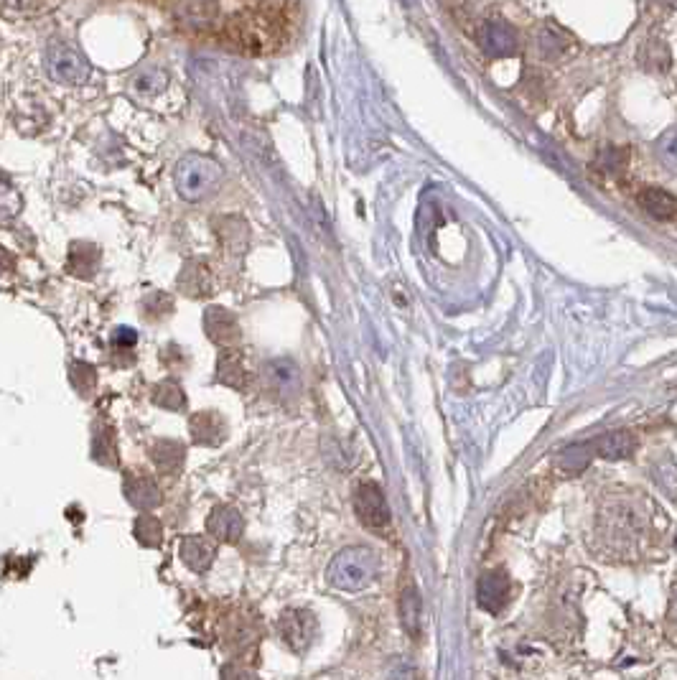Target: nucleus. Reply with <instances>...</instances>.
Instances as JSON below:
<instances>
[{
	"mask_svg": "<svg viewBox=\"0 0 677 680\" xmlns=\"http://www.w3.org/2000/svg\"><path fill=\"white\" fill-rule=\"evenodd\" d=\"M100 265V250L92 242H74L69 248L67 270L77 278H92Z\"/></svg>",
	"mask_w": 677,
	"mask_h": 680,
	"instance_id": "aec40b11",
	"label": "nucleus"
},
{
	"mask_svg": "<svg viewBox=\"0 0 677 680\" xmlns=\"http://www.w3.org/2000/svg\"><path fill=\"white\" fill-rule=\"evenodd\" d=\"M46 67L49 74L56 82H64V85H79L90 67H87V59L74 49L67 41H54L49 46V54H46Z\"/></svg>",
	"mask_w": 677,
	"mask_h": 680,
	"instance_id": "423d86ee",
	"label": "nucleus"
},
{
	"mask_svg": "<svg viewBox=\"0 0 677 680\" xmlns=\"http://www.w3.org/2000/svg\"><path fill=\"white\" fill-rule=\"evenodd\" d=\"M354 512L367 528H385L390 523V507L377 482H362L354 492Z\"/></svg>",
	"mask_w": 677,
	"mask_h": 680,
	"instance_id": "6e6552de",
	"label": "nucleus"
},
{
	"mask_svg": "<svg viewBox=\"0 0 677 680\" xmlns=\"http://www.w3.org/2000/svg\"><path fill=\"white\" fill-rule=\"evenodd\" d=\"M123 495L130 505L140 512H148L161 505V489L158 482L143 469H128L123 477Z\"/></svg>",
	"mask_w": 677,
	"mask_h": 680,
	"instance_id": "1a4fd4ad",
	"label": "nucleus"
},
{
	"mask_svg": "<svg viewBox=\"0 0 677 680\" xmlns=\"http://www.w3.org/2000/svg\"><path fill=\"white\" fill-rule=\"evenodd\" d=\"M591 446H594L596 456L616 461V459H629V456L637 451V439H634L629 431H609V433H604V436H599V439L591 441Z\"/></svg>",
	"mask_w": 677,
	"mask_h": 680,
	"instance_id": "a211bd4d",
	"label": "nucleus"
},
{
	"mask_svg": "<svg viewBox=\"0 0 677 680\" xmlns=\"http://www.w3.org/2000/svg\"><path fill=\"white\" fill-rule=\"evenodd\" d=\"M69 377H72V385L77 388V393H82L84 398H90L97 388V372L95 367L87 365V362H74L72 370H69Z\"/></svg>",
	"mask_w": 677,
	"mask_h": 680,
	"instance_id": "c85d7f7f",
	"label": "nucleus"
},
{
	"mask_svg": "<svg viewBox=\"0 0 677 680\" xmlns=\"http://www.w3.org/2000/svg\"><path fill=\"white\" fill-rule=\"evenodd\" d=\"M217 380L232 390L247 388V367L240 349H222L217 360Z\"/></svg>",
	"mask_w": 677,
	"mask_h": 680,
	"instance_id": "6ab92c4d",
	"label": "nucleus"
},
{
	"mask_svg": "<svg viewBox=\"0 0 677 680\" xmlns=\"http://www.w3.org/2000/svg\"><path fill=\"white\" fill-rule=\"evenodd\" d=\"M479 46L487 51L489 57H510L515 54L520 41H517V31L510 23L502 18H487L479 29Z\"/></svg>",
	"mask_w": 677,
	"mask_h": 680,
	"instance_id": "9b49d317",
	"label": "nucleus"
},
{
	"mask_svg": "<svg viewBox=\"0 0 677 680\" xmlns=\"http://www.w3.org/2000/svg\"><path fill=\"white\" fill-rule=\"evenodd\" d=\"M143 316H146L148 321H161L166 319V316H171V311H174V301H171V296L168 293H151V296L143 301Z\"/></svg>",
	"mask_w": 677,
	"mask_h": 680,
	"instance_id": "c756f323",
	"label": "nucleus"
},
{
	"mask_svg": "<svg viewBox=\"0 0 677 680\" xmlns=\"http://www.w3.org/2000/svg\"><path fill=\"white\" fill-rule=\"evenodd\" d=\"M263 640V627H260L258 619L245 617V614H235V617L227 619V627H224V647L230 655L245 660L258 658V647Z\"/></svg>",
	"mask_w": 677,
	"mask_h": 680,
	"instance_id": "39448f33",
	"label": "nucleus"
},
{
	"mask_svg": "<svg viewBox=\"0 0 677 680\" xmlns=\"http://www.w3.org/2000/svg\"><path fill=\"white\" fill-rule=\"evenodd\" d=\"M263 385L275 400L291 403L301 395V370L293 360L278 357L263 367Z\"/></svg>",
	"mask_w": 677,
	"mask_h": 680,
	"instance_id": "0eeeda50",
	"label": "nucleus"
},
{
	"mask_svg": "<svg viewBox=\"0 0 677 680\" xmlns=\"http://www.w3.org/2000/svg\"><path fill=\"white\" fill-rule=\"evenodd\" d=\"M207 533L219 543L237 546L245 535V518L232 505H217L207 518Z\"/></svg>",
	"mask_w": 677,
	"mask_h": 680,
	"instance_id": "f8f14e48",
	"label": "nucleus"
},
{
	"mask_svg": "<svg viewBox=\"0 0 677 680\" xmlns=\"http://www.w3.org/2000/svg\"><path fill=\"white\" fill-rule=\"evenodd\" d=\"M179 556L181 561H184V566L191 568L194 574H204V571L212 568L214 558H217V548H214L212 540L204 538V535H186V538L181 540Z\"/></svg>",
	"mask_w": 677,
	"mask_h": 680,
	"instance_id": "dca6fc26",
	"label": "nucleus"
},
{
	"mask_svg": "<svg viewBox=\"0 0 677 680\" xmlns=\"http://www.w3.org/2000/svg\"><path fill=\"white\" fill-rule=\"evenodd\" d=\"M639 204H642V209L650 214V217L662 222L672 220L677 214V199L672 197V194H667L665 189H655V186L639 192Z\"/></svg>",
	"mask_w": 677,
	"mask_h": 680,
	"instance_id": "412c9836",
	"label": "nucleus"
},
{
	"mask_svg": "<svg viewBox=\"0 0 677 680\" xmlns=\"http://www.w3.org/2000/svg\"><path fill=\"white\" fill-rule=\"evenodd\" d=\"M224 39L247 54H268L286 39V18L275 8L242 11L224 23Z\"/></svg>",
	"mask_w": 677,
	"mask_h": 680,
	"instance_id": "f257e3e1",
	"label": "nucleus"
},
{
	"mask_svg": "<svg viewBox=\"0 0 677 680\" xmlns=\"http://www.w3.org/2000/svg\"><path fill=\"white\" fill-rule=\"evenodd\" d=\"M380 563L377 556L364 546L344 548L334 556L326 571V581L339 591H364L375 584Z\"/></svg>",
	"mask_w": 677,
	"mask_h": 680,
	"instance_id": "f03ea898",
	"label": "nucleus"
},
{
	"mask_svg": "<svg viewBox=\"0 0 677 680\" xmlns=\"http://www.w3.org/2000/svg\"><path fill=\"white\" fill-rule=\"evenodd\" d=\"M594 446H591V441L588 444H573L568 446V449H563L558 454V469L560 472L566 474H578L583 472V469L591 464V459H594Z\"/></svg>",
	"mask_w": 677,
	"mask_h": 680,
	"instance_id": "b1692460",
	"label": "nucleus"
},
{
	"mask_svg": "<svg viewBox=\"0 0 677 680\" xmlns=\"http://www.w3.org/2000/svg\"><path fill=\"white\" fill-rule=\"evenodd\" d=\"M153 403L163 411H184L186 408V393L181 390V385L176 380H163L153 388Z\"/></svg>",
	"mask_w": 677,
	"mask_h": 680,
	"instance_id": "a878e982",
	"label": "nucleus"
},
{
	"mask_svg": "<svg viewBox=\"0 0 677 680\" xmlns=\"http://www.w3.org/2000/svg\"><path fill=\"white\" fill-rule=\"evenodd\" d=\"M112 342H115V347L118 349H130V347H135L138 337H135L133 329H118L115 337H112Z\"/></svg>",
	"mask_w": 677,
	"mask_h": 680,
	"instance_id": "2f4dec72",
	"label": "nucleus"
},
{
	"mask_svg": "<svg viewBox=\"0 0 677 680\" xmlns=\"http://www.w3.org/2000/svg\"><path fill=\"white\" fill-rule=\"evenodd\" d=\"M278 635L288 650L303 655L319 637V622L308 609H286L278 619Z\"/></svg>",
	"mask_w": 677,
	"mask_h": 680,
	"instance_id": "20e7f679",
	"label": "nucleus"
},
{
	"mask_svg": "<svg viewBox=\"0 0 677 680\" xmlns=\"http://www.w3.org/2000/svg\"><path fill=\"white\" fill-rule=\"evenodd\" d=\"M219 678H222V680H260L258 675L247 668V665H240V663L224 665V668L219 670Z\"/></svg>",
	"mask_w": 677,
	"mask_h": 680,
	"instance_id": "7c9ffc66",
	"label": "nucleus"
},
{
	"mask_svg": "<svg viewBox=\"0 0 677 680\" xmlns=\"http://www.w3.org/2000/svg\"><path fill=\"white\" fill-rule=\"evenodd\" d=\"M423 604H420L418 589L413 584H408L400 596V619H403V627L410 637L420 635V617H423Z\"/></svg>",
	"mask_w": 677,
	"mask_h": 680,
	"instance_id": "5701e85b",
	"label": "nucleus"
},
{
	"mask_svg": "<svg viewBox=\"0 0 677 680\" xmlns=\"http://www.w3.org/2000/svg\"><path fill=\"white\" fill-rule=\"evenodd\" d=\"M571 44H573V39H568V36L560 29H555V26H543L538 34L540 57L548 59V62H555V59L566 57Z\"/></svg>",
	"mask_w": 677,
	"mask_h": 680,
	"instance_id": "4be33fe9",
	"label": "nucleus"
},
{
	"mask_svg": "<svg viewBox=\"0 0 677 680\" xmlns=\"http://www.w3.org/2000/svg\"><path fill=\"white\" fill-rule=\"evenodd\" d=\"M403 3H405V6H410V3H415V0H403Z\"/></svg>",
	"mask_w": 677,
	"mask_h": 680,
	"instance_id": "72a5a7b5",
	"label": "nucleus"
},
{
	"mask_svg": "<svg viewBox=\"0 0 677 680\" xmlns=\"http://www.w3.org/2000/svg\"><path fill=\"white\" fill-rule=\"evenodd\" d=\"M44 0H6V6L11 11H36Z\"/></svg>",
	"mask_w": 677,
	"mask_h": 680,
	"instance_id": "473e14b6",
	"label": "nucleus"
},
{
	"mask_svg": "<svg viewBox=\"0 0 677 680\" xmlns=\"http://www.w3.org/2000/svg\"><path fill=\"white\" fill-rule=\"evenodd\" d=\"M512 584L510 576L502 574V571H487V574L479 579L476 586V599H479V607L489 614H499L507 604H510Z\"/></svg>",
	"mask_w": 677,
	"mask_h": 680,
	"instance_id": "ddd939ff",
	"label": "nucleus"
},
{
	"mask_svg": "<svg viewBox=\"0 0 677 680\" xmlns=\"http://www.w3.org/2000/svg\"><path fill=\"white\" fill-rule=\"evenodd\" d=\"M133 535L143 548H158L163 543V525L161 520L143 512L133 525Z\"/></svg>",
	"mask_w": 677,
	"mask_h": 680,
	"instance_id": "bb28decb",
	"label": "nucleus"
},
{
	"mask_svg": "<svg viewBox=\"0 0 677 680\" xmlns=\"http://www.w3.org/2000/svg\"><path fill=\"white\" fill-rule=\"evenodd\" d=\"M151 459L163 477H179L186 464V446L174 439H161L151 446Z\"/></svg>",
	"mask_w": 677,
	"mask_h": 680,
	"instance_id": "f3484780",
	"label": "nucleus"
},
{
	"mask_svg": "<svg viewBox=\"0 0 677 680\" xmlns=\"http://www.w3.org/2000/svg\"><path fill=\"white\" fill-rule=\"evenodd\" d=\"M189 433L196 446H219L227 436V423L219 413L199 411L189 418Z\"/></svg>",
	"mask_w": 677,
	"mask_h": 680,
	"instance_id": "2eb2a0df",
	"label": "nucleus"
},
{
	"mask_svg": "<svg viewBox=\"0 0 677 680\" xmlns=\"http://www.w3.org/2000/svg\"><path fill=\"white\" fill-rule=\"evenodd\" d=\"M179 291L189 298H207L214 293V276L204 260H189L179 273Z\"/></svg>",
	"mask_w": 677,
	"mask_h": 680,
	"instance_id": "4468645a",
	"label": "nucleus"
},
{
	"mask_svg": "<svg viewBox=\"0 0 677 680\" xmlns=\"http://www.w3.org/2000/svg\"><path fill=\"white\" fill-rule=\"evenodd\" d=\"M204 332H207V337L212 339L217 347L222 349H235L237 344H240V321H237V316L232 314V311L222 309V306H209L207 311H204Z\"/></svg>",
	"mask_w": 677,
	"mask_h": 680,
	"instance_id": "9d476101",
	"label": "nucleus"
},
{
	"mask_svg": "<svg viewBox=\"0 0 677 680\" xmlns=\"http://www.w3.org/2000/svg\"><path fill=\"white\" fill-rule=\"evenodd\" d=\"M92 456L95 461L105 464V467H118V441L112 428H95V439H92Z\"/></svg>",
	"mask_w": 677,
	"mask_h": 680,
	"instance_id": "393cba45",
	"label": "nucleus"
},
{
	"mask_svg": "<svg viewBox=\"0 0 677 680\" xmlns=\"http://www.w3.org/2000/svg\"><path fill=\"white\" fill-rule=\"evenodd\" d=\"M655 156L662 163V169L677 176V125L667 128L655 141Z\"/></svg>",
	"mask_w": 677,
	"mask_h": 680,
	"instance_id": "cd10ccee",
	"label": "nucleus"
},
{
	"mask_svg": "<svg viewBox=\"0 0 677 680\" xmlns=\"http://www.w3.org/2000/svg\"><path fill=\"white\" fill-rule=\"evenodd\" d=\"M219 181V166L209 158L189 156L179 163L176 169V186H179L181 197L186 199H202L212 192Z\"/></svg>",
	"mask_w": 677,
	"mask_h": 680,
	"instance_id": "7ed1b4c3",
	"label": "nucleus"
}]
</instances>
